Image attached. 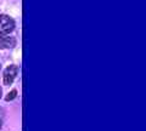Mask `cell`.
Masks as SVG:
<instances>
[{
  "mask_svg": "<svg viewBox=\"0 0 146 131\" xmlns=\"http://www.w3.org/2000/svg\"><path fill=\"white\" fill-rule=\"evenodd\" d=\"M15 29V21L7 15H0V37L9 35Z\"/></svg>",
  "mask_w": 146,
  "mask_h": 131,
  "instance_id": "cell-1",
  "label": "cell"
},
{
  "mask_svg": "<svg viewBox=\"0 0 146 131\" xmlns=\"http://www.w3.org/2000/svg\"><path fill=\"white\" fill-rule=\"evenodd\" d=\"M18 73V67L12 65V66H9L7 68L4 70V84L5 85H11L13 83V80L16 79Z\"/></svg>",
  "mask_w": 146,
  "mask_h": 131,
  "instance_id": "cell-2",
  "label": "cell"
},
{
  "mask_svg": "<svg viewBox=\"0 0 146 131\" xmlns=\"http://www.w3.org/2000/svg\"><path fill=\"white\" fill-rule=\"evenodd\" d=\"M16 46V39L13 37H0V49H12Z\"/></svg>",
  "mask_w": 146,
  "mask_h": 131,
  "instance_id": "cell-3",
  "label": "cell"
},
{
  "mask_svg": "<svg viewBox=\"0 0 146 131\" xmlns=\"http://www.w3.org/2000/svg\"><path fill=\"white\" fill-rule=\"evenodd\" d=\"M16 96H17V91H16V90H12V91L6 96V101H12Z\"/></svg>",
  "mask_w": 146,
  "mask_h": 131,
  "instance_id": "cell-4",
  "label": "cell"
},
{
  "mask_svg": "<svg viewBox=\"0 0 146 131\" xmlns=\"http://www.w3.org/2000/svg\"><path fill=\"white\" fill-rule=\"evenodd\" d=\"M1 124H3V114L0 113V128H1Z\"/></svg>",
  "mask_w": 146,
  "mask_h": 131,
  "instance_id": "cell-5",
  "label": "cell"
},
{
  "mask_svg": "<svg viewBox=\"0 0 146 131\" xmlns=\"http://www.w3.org/2000/svg\"><path fill=\"white\" fill-rule=\"evenodd\" d=\"M1 95H3V90H1V88H0V98H1Z\"/></svg>",
  "mask_w": 146,
  "mask_h": 131,
  "instance_id": "cell-6",
  "label": "cell"
},
{
  "mask_svg": "<svg viewBox=\"0 0 146 131\" xmlns=\"http://www.w3.org/2000/svg\"><path fill=\"white\" fill-rule=\"evenodd\" d=\"M0 70H1V63H0Z\"/></svg>",
  "mask_w": 146,
  "mask_h": 131,
  "instance_id": "cell-7",
  "label": "cell"
}]
</instances>
